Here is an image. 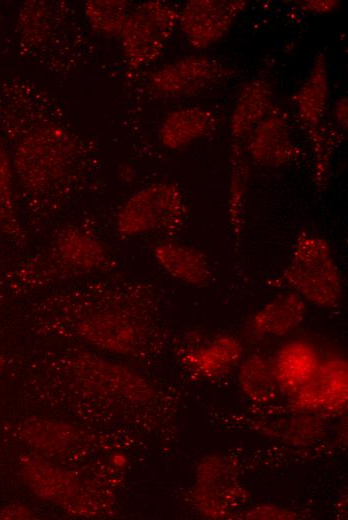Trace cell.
Instances as JSON below:
<instances>
[{
  "label": "cell",
  "instance_id": "obj_1",
  "mask_svg": "<svg viewBox=\"0 0 348 520\" xmlns=\"http://www.w3.org/2000/svg\"><path fill=\"white\" fill-rule=\"evenodd\" d=\"M4 109L0 117L12 142L15 181L28 206L46 211L74 189L83 174L85 151L57 124Z\"/></svg>",
  "mask_w": 348,
  "mask_h": 520
},
{
  "label": "cell",
  "instance_id": "obj_2",
  "mask_svg": "<svg viewBox=\"0 0 348 520\" xmlns=\"http://www.w3.org/2000/svg\"><path fill=\"white\" fill-rule=\"evenodd\" d=\"M143 286L116 280L88 282L56 297L58 325L97 349L119 355H136L148 343L150 328L139 304Z\"/></svg>",
  "mask_w": 348,
  "mask_h": 520
},
{
  "label": "cell",
  "instance_id": "obj_3",
  "mask_svg": "<svg viewBox=\"0 0 348 520\" xmlns=\"http://www.w3.org/2000/svg\"><path fill=\"white\" fill-rule=\"evenodd\" d=\"M114 265L112 251L95 230L83 224H67L43 249L22 260L5 276L11 287L35 289L104 274Z\"/></svg>",
  "mask_w": 348,
  "mask_h": 520
},
{
  "label": "cell",
  "instance_id": "obj_4",
  "mask_svg": "<svg viewBox=\"0 0 348 520\" xmlns=\"http://www.w3.org/2000/svg\"><path fill=\"white\" fill-rule=\"evenodd\" d=\"M283 279L302 299L319 307L336 306L342 295L341 275L328 242L304 231L295 239Z\"/></svg>",
  "mask_w": 348,
  "mask_h": 520
},
{
  "label": "cell",
  "instance_id": "obj_5",
  "mask_svg": "<svg viewBox=\"0 0 348 520\" xmlns=\"http://www.w3.org/2000/svg\"><path fill=\"white\" fill-rule=\"evenodd\" d=\"M186 204L172 183H154L131 194L115 216V229L124 238L148 234L170 235L184 223Z\"/></svg>",
  "mask_w": 348,
  "mask_h": 520
},
{
  "label": "cell",
  "instance_id": "obj_6",
  "mask_svg": "<svg viewBox=\"0 0 348 520\" xmlns=\"http://www.w3.org/2000/svg\"><path fill=\"white\" fill-rule=\"evenodd\" d=\"M179 11L169 3L147 1L132 8L118 37L129 67L153 63L178 26Z\"/></svg>",
  "mask_w": 348,
  "mask_h": 520
},
{
  "label": "cell",
  "instance_id": "obj_7",
  "mask_svg": "<svg viewBox=\"0 0 348 520\" xmlns=\"http://www.w3.org/2000/svg\"><path fill=\"white\" fill-rule=\"evenodd\" d=\"M26 485L39 498L54 502L78 514L95 510V492L85 489L78 479L39 456L28 455L20 461Z\"/></svg>",
  "mask_w": 348,
  "mask_h": 520
},
{
  "label": "cell",
  "instance_id": "obj_8",
  "mask_svg": "<svg viewBox=\"0 0 348 520\" xmlns=\"http://www.w3.org/2000/svg\"><path fill=\"white\" fill-rule=\"evenodd\" d=\"M234 74L220 61L207 56H188L155 70L149 79L151 88L166 97L195 95Z\"/></svg>",
  "mask_w": 348,
  "mask_h": 520
},
{
  "label": "cell",
  "instance_id": "obj_9",
  "mask_svg": "<svg viewBox=\"0 0 348 520\" xmlns=\"http://www.w3.org/2000/svg\"><path fill=\"white\" fill-rule=\"evenodd\" d=\"M243 0H191L178 14V26L197 49L213 45L229 31L246 7Z\"/></svg>",
  "mask_w": 348,
  "mask_h": 520
},
{
  "label": "cell",
  "instance_id": "obj_10",
  "mask_svg": "<svg viewBox=\"0 0 348 520\" xmlns=\"http://www.w3.org/2000/svg\"><path fill=\"white\" fill-rule=\"evenodd\" d=\"M240 487L232 466L218 457L206 458L197 473L194 500L207 517L220 518L237 504Z\"/></svg>",
  "mask_w": 348,
  "mask_h": 520
},
{
  "label": "cell",
  "instance_id": "obj_11",
  "mask_svg": "<svg viewBox=\"0 0 348 520\" xmlns=\"http://www.w3.org/2000/svg\"><path fill=\"white\" fill-rule=\"evenodd\" d=\"M66 366L76 378L95 388L136 398L146 394L145 382L134 371L93 353L77 352L66 360Z\"/></svg>",
  "mask_w": 348,
  "mask_h": 520
},
{
  "label": "cell",
  "instance_id": "obj_12",
  "mask_svg": "<svg viewBox=\"0 0 348 520\" xmlns=\"http://www.w3.org/2000/svg\"><path fill=\"white\" fill-rule=\"evenodd\" d=\"M247 137V152L261 166H284L300 154L292 140L288 118L278 110L271 109Z\"/></svg>",
  "mask_w": 348,
  "mask_h": 520
},
{
  "label": "cell",
  "instance_id": "obj_13",
  "mask_svg": "<svg viewBox=\"0 0 348 520\" xmlns=\"http://www.w3.org/2000/svg\"><path fill=\"white\" fill-rule=\"evenodd\" d=\"M296 394L295 404L309 409L340 410L347 403V364L332 358L320 363L312 380Z\"/></svg>",
  "mask_w": 348,
  "mask_h": 520
},
{
  "label": "cell",
  "instance_id": "obj_14",
  "mask_svg": "<svg viewBox=\"0 0 348 520\" xmlns=\"http://www.w3.org/2000/svg\"><path fill=\"white\" fill-rule=\"evenodd\" d=\"M153 256L164 272L183 283L200 287L206 285L212 276L207 257L190 245L160 240L153 246Z\"/></svg>",
  "mask_w": 348,
  "mask_h": 520
},
{
  "label": "cell",
  "instance_id": "obj_15",
  "mask_svg": "<svg viewBox=\"0 0 348 520\" xmlns=\"http://www.w3.org/2000/svg\"><path fill=\"white\" fill-rule=\"evenodd\" d=\"M214 123L215 117L208 109L199 106L178 108L161 122L159 140L169 150H180L208 134Z\"/></svg>",
  "mask_w": 348,
  "mask_h": 520
},
{
  "label": "cell",
  "instance_id": "obj_16",
  "mask_svg": "<svg viewBox=\"0 0 348 520\" xmlns=\"http://www.w3.org/2000/svg\"><path fill=\"white\" fill-rule=\"evenodd\" d=\"M320 361L315 349L303 341L285 344L272 363L278 386L296 393L307 385L318 371Z\"/></svg>",
  "mask_w": 348,
  "mask_h": 520
},
{
  "label": "cell",
  "instance_id": "obj_17",
  "mask_svg": "<svg viewBox=\"0 0 348 520\" xmlns=\"http://www.w3.org/2000/svg\"><path fill=\"white\" fill-rule=\"evenodd\" d=\"M273 87L263 78L247 82L241 89L230 118L235 140L247 137L272 109Z\"/></svg>",
  "mask_w": 348,
  "mask_h": 520
},
{
  "label": "cell",
  "instance_id": "obj_18",
  "mask_svg": "<svg viewBox=\"0 0 348 520\" xmlns=\"http://www.w3.org/2000/svg\"><path fill=\"white\" fill-rule=\"evenodd\" d=\"M293 101L298 118L306 130L321 125L329 102V73L322 53L315 57L311 70L295 93Z\"/></svg>",
  "mask_w": 348,
  "mask_h": 520
},
{
  "label": "cell",
  "instance_id": "obj_19",
  "mask_svg": "<svg viewBox=\"0 0 348 520\" xmlns=\"http://www.w3.org/2000/svg\"><path fill=\"white\" fill-rule=\"evenodd\" d=\"M305 303L295 292L276 297L262 307L250 320L252 331L259 336H283L303 320Z\"/></svg>",
  "mask_w": 348,
  "mask_h": 520
},
{
  "label": "cell",
  "instance_id": "obj_20",
  "mask_svg": "<svg viewBox=\"0 0 348 520\" xmlns=\"http://www.w3.org/2000/svg\"><path fill=\"white\" fill-rule=\"evenodd\" d=\"M0 236L24 245L27 237L18 212L15 176L9 151L0 134Z\"/></svg>",
  "mask_w": 348,
  "mask_h": 520
},
{
  "label": "cell",
  "instance_id": "obj_21",
  "mask_svg": "<svg viewBox=\"0 0 348 520\" xmlns=\"http://www.w3.org/2000/svg\"><path fill=\"white\" fill-rule=\"evenodd\" d=\"M241 355V344L232 337L222 336L189 351L183 360L199 374L215 377L226 373Z\"/></svg>",
  "mask_w": 348,
  "mask_h": 520
},
{
  "label": "cell",
  "instance_id": "obj_22",
  "mask_svg": "<svg viewBox=\"0 0 348 520\" xmlns=\"http://www.w3.org/2000/svg\"><path fill=\"white\" fill-rule=\"evenodd\" d=\"M228 214L230 226L236 241L242 233L244 222V203L249 179V166L243 149L238 143L231 147Z\"/></svg>",
  "mask_w": 348,
  "mask_h": 520
},
{
  "label": "cell",
  "instance_id": "obj_23",
  "mask_svg": "<svg viewBox=\"0 0 348 520\" xmlns=\"http://www.w3.org/2000/svg\"><path fill=\"white\" fill-rule=\"evenodd\" d=\"M238 379L243 392L256 402L272 400L279 387L272 363L259 355H253L242 363Z\"/></svg>",
  "mask_w": 348,
  "mask_h": 520
},
{
  "label": "cell",
  "instance_id": "obj_24",
  "mask_svg": "<svg viewBox=\"0 0 348 520\" xmlns=\"http://www.w3.org/2000/svg\"><path fill=\"white\" fill-rule=\"evenodd\" d=\"M131 11V4L124 0H94L84 5L85 16L93 30L117 38Z\"/></svg>",
  "mask_w": 348,
  "mask_h": 520
},
{
  "label": "cell",
  "instance_id": "obj_25",
  "mask_svg": "<svg viewBox=\"0 0 348 520\" xmlns=\"http://www.w3.org/2000/svg\"><path fill=\"white\" fill-rule=\"evenodd\" d=\"M21 435L34 449L53 453L71 443L73 430L60 423L36 419L24 423Z\"/></svg>",
  "mask_w": 348,
  "mask_h": 520
},
{
  "label": "cell",
  "instance_id": "obj_26",
  "mask_svg": "<svg viewBox=\"0 0 348 520\" xmlns=\"http://www.w3.org/2000/svg\"><path fill=\"white\" fill-rule=\"evenodd\" d=\"M314 153V179L319 187L326 185L329 178L332 154L340 140L335 129L318 126L307 130Z\"/></svg>",
  "mask_w": 348,
  "mask_h": 520
},
{
  "label": "cell",
  "instance_id": "obj_27",
  "mask_svg": "<svg viewBox=\"0 0 348 520\" xmlns=\"http://www.w3.org/2000/svg\"><path fill=\"white\" fill-rule=\"evenodd\" d=\"M45 5L39 2H28L20 10L18 31L20 44L32 46L47 36L49 15Z\"/></svg>",
  "mask_w": 348,
  "mask_h": 520
},
{
  "label": "cell",
  "instance_id": "obj_28",
  "mask_svg": "<svg viewBox=\"0 0 348 520\" xmlns=\"http://www.w3.org/2000/svg\"><path fill=\"white\" fill-rule=\"evenodd\" d=\"M243 519H294L296 514L274 505H261L241 514Z\"/></svg>",
  "mask_w": 348,
  "mask_h": 520
},
{
  "label": "cell",
  "instance_id": "obj_29",
  "mask_svg": "<svg viewBox=\"0 0 348 520\" xmlns=\"http://www.w3.org/2000/svg\"><path fill=\"white\" fill-rule=\"evenodd\" d=\"M339 1L336 0H309L299 5L303 11L314 14H326L338 8Z\"/></svg>",
  "mask_w": 348,
  "mask_h": 520
},
{
  "label": "cell",
  "instance_id": "obj_30",
  "mask_svg": "<svg viewBox=\"0 0 348 520\" xmlns=\"http://www.w3.org/2000/svg\"><path fill=\"white\" fill-rule=\"evenodd\" d=\"M33 516L32 511L22 505H9L0 508V519H29Z\"/></svg>",
  "mask_w": 348,
  "mask_h": 520
},
{
  "label": "cell",
  "instance_id": "obj_31",
  "mask_svg": "<svg viewBox=\"0 0 348 520\" xmlns=\"http://www.w3.org/2000/svg\"><path fill=\"white\" fill-rule=\"evenodd\" d=\"M333 117L335 123L343 130L347 131L348 118V102L347 98L343 97L336 101L333 107Z\"/></svg>",
  "mask_w": 348,
  "mask_h": 520
},
{
  "label": "cell",
  "instance_id": "obj_32",
  "mask_svg": "<svg viewBox=\"0 0 348 520\" xmlns=\"http://www.w3.org/2000/svg\"><path fill=\"white\" fill-rule=\"evenodd\" d=\"M5 366V360L0 356V373L3 370Z\"/></svg>",
  "mask_w": 348,
  "mask_h": 520
},
{
  "label": "cell",
  "instance_id": "obj_33",
  "mask_svg": "<svg viewBox=\"0 0 348 520\" xmlns=\"http://www.w3.org/2000/svg\"><path fill=\"white\" fill-rule=\"evenodd\" d=\"M0 24H1V15H0Z\"/></svg>",
  "mask_w": 348,
  "mask_h": 520
}]
</instances>
